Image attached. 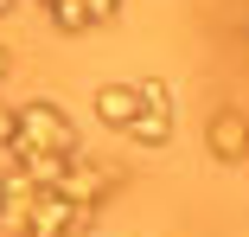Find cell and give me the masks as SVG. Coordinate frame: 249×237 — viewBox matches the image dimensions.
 Segmentation results:
<instances>
[{
  "mask_svg": "<svg viewBox=\"0 0 249 237\" xmlns=\"http://www.w3.org/2000/svg\"><path fill=\"white\" fill-rule=\"evenodd\" d=\"M134 90H141V103H147V109H173V83H166V77H141Z\"/></svg>",
  "mask_w": 249,
  "mask_h": 237,
  "instance_id": "cell-7",
  "label": "cell"
},
{
  "mask_svg": "<svg viewBox=\"0 0 249 237\" xmlns=\"http://www.w3.org/2000/svg\"><path fill=\"white\" fill-rule=\"evenodd\" d=\"M205 154L224 160V167L249 160V116H243V109H217V116L205 122Z\"/></svg>",
  "mask_w": 249,
  "mask_h": 237,
  "instance_id": "cell-3",
  "label": "cell"
},
{
  "mask_svg": "<svg viewBox=\"0 0 249 237\" xmlns=\"http://www.w3.org/2000/svg\"><path fill=\"white\" fill-rule=\"evenodd\" d=\"M45 13H52V26H58V32H89V26H96L83 0H45Z\"/></svg>",
  "mask_w": 249,
  "mask_h": 237,
  "instance_id": "cell-6",
  "label": "cell"
},
{
  "mask_svg": "<svg viewBox=\"0 0 249 237\" xmlns=\"http://www.w3.org/2000/svg\"><path fill=\"white\" fill-rule=\"evenodd\" d=\"M13 7H19V0H0V13H13Z\"/></svg>",
  "mask_w": 249,
  "mask_h": 237,
  "instance_id": "cell-10",
  "label": "cell"
},
{
  "mask_svg": "<svg viewBox=\"0 0 249 237\" xmlns=\"http://www.w3.org/2000/svg\"><path fill=\"white\" fill-rule=\"evenodd\" d=\"M19 148V103H0V154Z\"/></svg>",
  "mask_w": 249,
  "mask_h": 237,
  "instance_id": "cell-8",
  "label": "cell"
},
{
  "mask_svg": "<svg viewBox=\"0 0 249 237\" xmlns=\"http://www.w3.org/2000/svg\"><path fill=\"white\" fill-rule=\"evenodd\" d=\"M19 148H45V154H83L77 122L52 103V97H32L19 103Z\"/></svg>",
  "mask_w": 249,
  "mask_h": 237,
  "instance_id": "cell-1",
  "label": "cell"
},
{
  "mask_svg": "<svg viewBox=\"0 0 249 237\" xmlns=\"http://www.w3.org/2000/svg\"><path fill=\"white\" fill-rule=\"evenodd\" d=\"M134 109H141V90L134 83H103V90H96V116H103L109 128H128Z\"/></svg>",
  "mask_w": 249,
  "mask_h": 237,
  "instance_id": "cell-5",
  "label": "cell"
},
{
  "mask_svg": "<svg viewBox=\"0 0 249 237\" xmlns=\"http://www.w3.org/2000/svg\"><path fill=\"white\" fill-rule=\"evenodd\" d=\"M89 224H96V212L71 205L64 193H38L32 212H26V224H19V237H77V231H89Z\"/></svg>",
  "mask_w": 249,
  "mask_h": 237,
  "instance_id": "cell-2",
  "label": "cell"
},
{
  "mask_svg": "<svg viewBox=\"0 0 249 237\" xmlns=\"http://www.w3.org/2000/svg\"><path fill=\"white\" fill-rule=\"evenodd\" d=\"M7 77H13V52L0 45V83H7Z\"/></svg>",
  "mask_w": 249,
  "mask_h": 237,
  "instance_id": "cell-9",
  "label": "cell"
},
{
  "mask_svg": "<svg viewBox=\"0 0 249 237\" xmlns=\"http://www.w3.org/2000/svg\"><path fill=\"white\" fill-rule=\"evenodd\" d=\"M128 141H134V148H147V154H160V148H173V109H134V122L122 128Z\"/></svg>",
  "mask_w": 249,
  "mask_h": 237,
  "instance_id": "cell-4",
  "label": "cell"
}]
</instances>
